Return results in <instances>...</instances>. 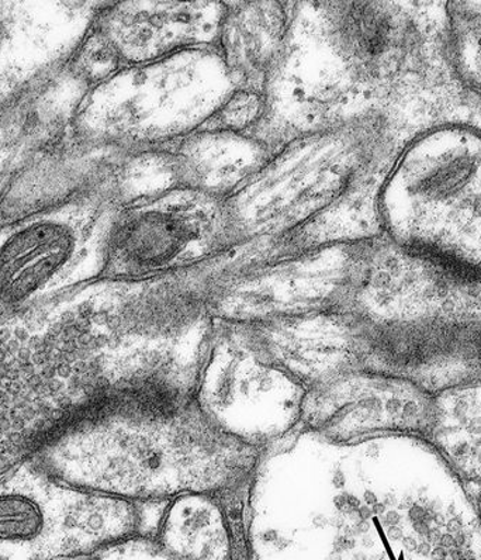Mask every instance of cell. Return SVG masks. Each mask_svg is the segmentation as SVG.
Wrapping results in <instances>:
<instances>
[{
  "label": "cell",
  "instance_id": "obj_10",
  "mask_svg": "<svg viewBox=\"0 0 481 560\" xmlns=\"http://www.w3.org/2000/svg\"><path fill=\"white\" fill-rule=\"evenodd\" d=\"M476 500H478V508L481 517V490L479 491L478 498H476Z\"/></svg>",
  "mask_w": 481,
  "mask_h": 560
},
{
  "label": "cell",
  "instance_id": "obj_1",
  "mask_svg": "<svg viewBox=\"0 0 481 560\" xmlns=\"http://www.w3.org/2000/svg\"><path fill=\"white\" fill-rule=\"evenodd\" d=\"M261 456L195 392L144 381L83 412L32 459L75 488L162 504L253 483Z\"/></svg>",
  "mask_w": 481,
  "mask_h": 560
},
{
  "label": "cell",
  "instance_id": "obj_4",
  "mask_svg": "<svg viewBox=\"0 0 481 560\" xmlns=\"http://www.w3.org/2000/svg\"><path fill=\"white\" fill-rule=\"evenodd\" d=\"M478 498L481 490V380L434 393L425 439Z\"/></svg>",
  "mask_w": 481,
  "mask_h": 560
},
{
  "label": "cell",
  "instance_id": "obj_7",
  "mask_svg": "<svg viewBox=\"0 0 481 560\" xmlns=\"http://www.w3.org/2000/svg\"><path fill=\"white\" fill-rule=\"evenodd\" d=\"M450 46L461 80L481 95V22L461 19L451 32Z\"/></svg>",
  "mask_w": 481,
  "mask_h": 560
},
{
  "label": "cell",
  "instance_id": "obj_2",
  "mask_svg": "<svg viewBox=\"0 0 481 560\" xmlns=\"http://www.w3.org/2000/svg\"><path fill=\"white\" fill-rule=\"evenodd\" d=\"M62 302L0 318V474L137 381L120 308Z\"/></svg>",
  "mask_w": 481,
  "mask_h": 560
},
{
  "label": "cell",
  "instance_id": "obj_8",
  "mask_svg": "<svg viewBox=\"0 0 481 560\" xmlns=\"http://www.w3.org/2000/svg\"><path fill=\"white\" fill-rule=\"evenodd\" d=\"M37 121H38V117H37L36 113H33V115H31V117H28V119H27V122H26L27 129H32V127H36Z\"/></svg>",
  "mask_w": 481,
  "mask_h": 560
},
{
  "label": "cell",
  "instance_id": "obj_6",
  "mask_svg": "<svg viewBox=\"0 0 481 560\" xmlns=\"http://www.w3.org/2000/svg\"><path fill=\"white\" fill-rule=\"evenodd\" d=\"M343 18L348 42L362 58H379L390 48L392 27L390 19L371 4H351Z\"/></svg>",
  "mask_w": 481,
  "mask_h": 560
},
{
  "label": "cell",
  "instance_id": "obj_9",
  "mask_svg": "<svg viewBox=\"0 0 481 560\" xmlns=\"http://www.w3.org/2000/svg\"><path fill=\"white\" fill-rule=\"evenodd\" d=\"M58 560H101V559L93 557V555H86V557L66 558V559H58Z\"/></svg>",
  "mask_w": 481,
  "mask_h": 560
},
{
  "label": "cell",
  "instance_id": "obj_5",
  "mask_svg": "<svg viewBox=\"0 0 481 560\" xmlns=\"http://www.w3.org/2000/svg\"><path fill=\"white\" fill-rule=\"evenodd\" d=\"M193 234L174 214L146 211L122 225L117 234V249L130 268H159L180 254Z\"/></svg>",
  "mask_w": 481,
  "mask_h": 560
},
{
  "label": "cell",
  "instance_id": "obj_3",
  "mask_svg": "<svg viewBox=\"0 0 481 560\" xmlns=\"http://www.w3.org/2000/svg\"><path fill=\"white\" fill-rule=\"evenodd\" d=\"M145 503L75 488L28 458L0 474V560H58L119 547L144 529Z\"/></svg>",
  "mask_w": 481,
  "mask_h": 560
}]
</instances>
